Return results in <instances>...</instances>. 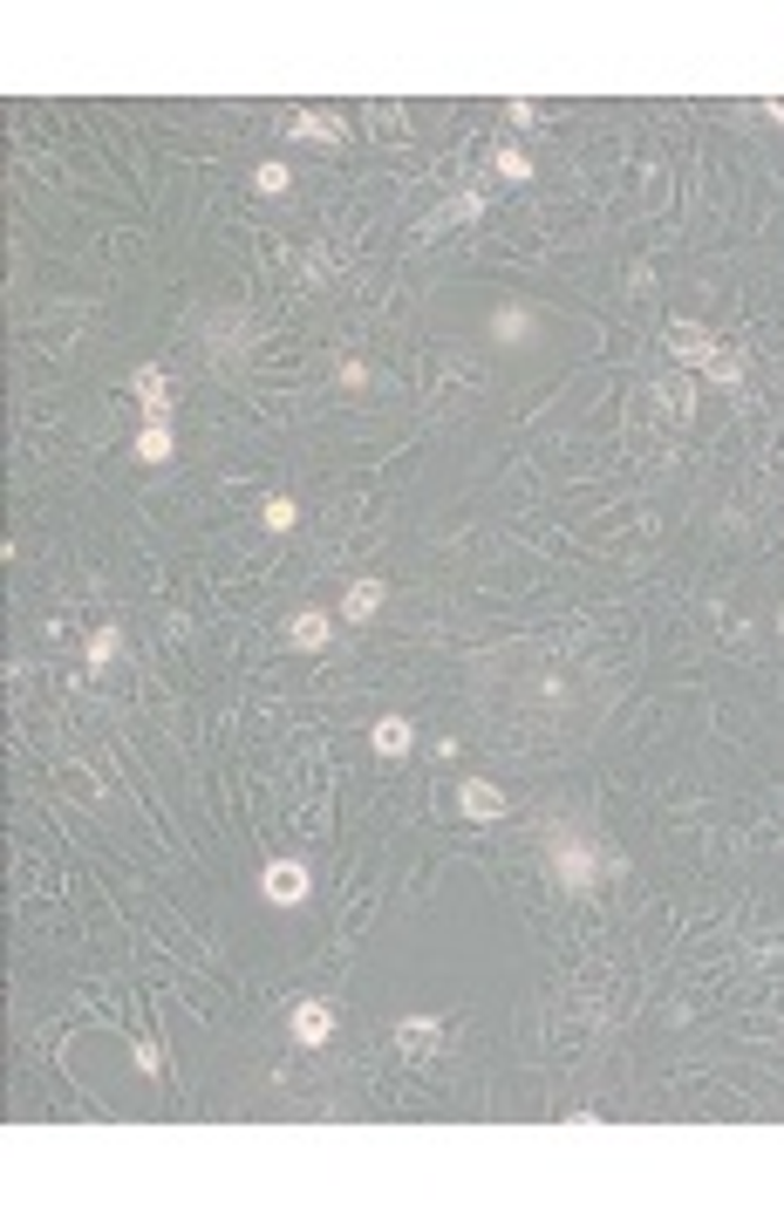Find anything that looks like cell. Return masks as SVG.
Here are the masks:
<instances>
[{"instance_id":"obj_1","label":"cell","mask_w":784,"mask_h":1227,"mask_svg":"<svg viewBox=\"0 0 784 1227\" xmlns=\"http://www.w3.org/2000/svg\"><path fill=\"white\" fill-rule=\"evenodd\" d=\"M546 866H552V880H560L567 893H594V887H600V853H594L580 832H560V839H552V846H546Z\"/></svg>"},{"instance_id":"obj_18","label":"cell","mask_w":784,"mask_h":1227,"mask_svg":"<svg viewBox=\"0 0 784 1227\" xmlns=\"http://www.w3.org/2000/svg\"><path fill=\"white\" fill-rule=\"evenodd\" d=\"M498 177H512V185H525V177H533V158L505 144V150H498Z\"/></svg>"},{"instance_id":"obj_16","label":"cell","mask_w":784,"mask_h":1227,"mask_svg":"<svg viewBox=\"0 0 784 1227\" xmlns=\"http://www.w3.org/2000/svg\"><path fill=\"white\" fill-rule=\"evenodd\" d=\"M710 382H723V389H737V382H744V355H737V348H717V362H710Z\"/></svg>"},{"instance_id":"obj_19","label":"cell","mask_w":784,"mask_h":1227,"mask_svg":"<svg viewBox=\"0 0 784 1227\" xmlns=\"http://www.w3.org/2000/svg\"><path fill=\"white\" fill-rule=\"evenodd\" d=\"M655 396H662V402L675 409V417H689V409H696V389H689V382H662Z\"/></svg>"},{"instance_id":"obj_4","label":"cell","mask_w":784,"mask_h":1227,"mask_svg":"<svg viewBox=\"0 0 784 1227\" xmlns=\"http://www.w3.org/2000/svg\"><path fill=\"white\" fill-rule=\"evenodd\" d=\"M287 1030H294V1043H300V1051H321V1043L335 1037V1009H327V1003H314V995H308V1003H294Z\"/></svg>"},{"instance_id":"obj_13","label":"cell","mask_w":784,"mask_h":1227,"mask_svg":"<svg viewBox=\"0 0 784 1227\" xmlns=\"http://www.w3.org/2000/svg\"><path fill=\"white\" fill-rule=\"evenodd\" d=\"M130 450H137V464H164L171 457V423H144V437Z\"/></svg>"},{"instance_id":"obj_3","label":"cell","mask_w":784,"mask_h":1227,"mask_svg":"<svg viewBox=\"0 0 784 1227\" xmlns=\"http://www.w3.org/2000/svg\"><path fill=\"white\" fill-rule=\"evenodd\" d=\"M308 866H300V859H273L266 866V873H260V893H266V901L273 907H300V901H308Z\"/></svg>"},{"instance_id":"obj_6","label":"cell","mask_w":784,"mask_h":1227,"mask_svg":"<svg viewBox=\"0 0 784 1227\" xmlns=\"http://www.w3.org/2000/svg\"><path fill=\"white\" fill-rule=\"evenodd\" d=\"M458 805L477 818V826H491V818H505V791H498L491 778H464V784H458Z\"/></svg>"},{"instance_id":"obj_5","label":"cell","mask_w":784,"mask_h":1227,"mask_svg":"<svg viewBox=\"0 0 784 1227\" xmlns=\"http://www.w3.org/2000/svg\"><path fill=\"white\" fill-rule=\"evenodd\" d=\"M477 212H485V198H477V191H458V198H444L437 212L416 225V239H437V233H450V225H471Z\"/></svg>"},{"instance_id":"obj_21","label":"cell","mask_w":784,"mask_h":1227,"mask_svg":"<svg viewBox=\"0 0 784 1227\" xmlns=\"http://www.w3.org/2000/svg\"><path fill=\"white\" fill-rule=\"evenodd\" d=\"M341 389H369V369L362 362H341Z\"/></svg>"},{"instance_id":"obj_7","label":"cell","mask_w":784,"mask_h":1227,"mask_svg":"<svg viewBox=\"0 0 784 1227\" xmlns=\"http://www.w3.org/2000/svg\"><path fill=\"white\" fill-rule=\"evenodd\" d=\"M130 396L144 402L150 423H171V389H164V369H137L130 375Z\"/></svg>"},{"instance_id":"obj_2","label":"cell","mask_w":784,"mask_h":1227,"mask_svg":"<svg viewBox=\"0 0 784 1227\" xmlns=\"http://www.w3.org/2000/svg\"><path fill=\"white\" fill-rule=\"evenodd\" d=\"M669 355L682 369H710L717 362V335L702 321H669Z\"/></svg>"},{"instance_id":"obj_11","label":"cell","mask_w":784,"mask_h":1227,"mask_svg":"<svg viewBox=\"0 0 784 1227\" xmlns=\"http://www.w3.org/2000/svg\"><path fill=\"white\" fill-rule=\"evenodd\" d=\"M383 600H389L383 580H356V586L341 594V614H348V621H375V607H383Z\"/></svg>"},{"instance_id":"obj_17","label":"cell","mask_w":784,"mask_h":1227,"mask_svg":"<svg viewBox=\"0 0 784 1227\" xmlns=\"http://www.w3.org/2000/svg\"><path fill=\"white\" fill-rule=\"evenodd\" d=\"M260 519H266V532H294L300 505H294V498H266V505H260Z\"/></svg>"},{"instance_id":"obj_14","label":"cell","mask_w":784,"mask_h":1227,"mask_svg":"<svg viewBox=\"0 0 784 1227\" xmlns=\"http://www.w3.org/2000/svg\"><path fill=\"white\" fill-rule=\"evenodd\" d=\"M252 185H260V191H266V198H281V191H287V185H294V171H287V164H281V158H266V164H260V171H252Z\"/></svg>"},{"instance_id":"obj_22","label":"cell","mask_w":784,"mask_h":1227,"mask_svg":"<svg viewBox=\"0 0 784 1227\" xmlns=\"http://www.w3.org/2000/svg\"><path fill=\"white\" fill-rule=\"evenodd\" d=\"M764 116H771V123H784V96H777V102H764Z\"/></svg>"},{"instance_id":"obj_20","label":"cell","mask_w":784,"mask_h":1227,"mask_svg":"<svg viewBox=\"0 0 784 1227\" xmlns=\"http://www.w3.org/2000/svg\"><path fill=\"white\" fill-rule=\"evenodd\" d=\"M137 1070H144V1078H158V1070H164V1051H158V1043H137Z\"/></svg>"},{"instance_id":"obj_8","label":"cell","mask_w":784,"mask_h":1227,"mask_svg":"<svg viewBox=\"0 0 784 1227\" xmlns=\"http://www.w3.org/2000/svg\"><path fill=\"white\" fill-rule=\"evenodd\" d=\"M369 744H375V757H410V751H416V730L402 723V716H375Z\"/></svg>"},{"instance_id":"obj_15","label":"cell","mask_w":784,"mask_h":1227,"mask_svg":"<svg viewBox=\"0 0 784 1227\" xmlns=\"http://www.w3.org/2000/svg\"><path fill=\"white\" fill-rule=\"evenodd\" d=\"M116 648H123V634H116V628H96V634H89V669H110Z\"/></svg>"},{"instance_id":"obj_10","label":"cell","mask_w":784,"mask_h":1227,"mask_svg":"<svg viewBox=\"0 0 784 1227\" xmlns=\"http://www.w3.org/2000/svg\"><path fill=\"white\" fill-rule=\"evenodd\" d=\"M437 1037H444L437 1016H402V1023H396V1043H402L410 1057H430V1051H437Z\"/></svg>"},{"instance_id":"obj_12","label":"cell","mask_w":784,"mask_h":1227,"mask_svg":"<svg viewBox=\"0 0 784 1227\" xmlns=\"http://www.w3.org/2000/svg\"><path fill=\"white\" fill-rule=\"evenodd\" d=\"M327 634H335V621H327V614H314V607L287 621V642H294V648H308V655H314V648H327Z\"/></svg>"},{"instance_id":"obj_9","label":"cell","mask_w":784,"mask_h":1227,"mask_svg":"<svg viewBox=\"0 0 784 1227\" xmlns=\"http://www.w3.org/2000/svg\"><path fill=\"white\" fill-rule=\"evenodd\" d=\"M287 137H300V144H341V137H348V123H335V116H321V110H294V123H287Z\"/></svg>"},{"instance_id":"obj_23","label":"cell","mask_w":784,"mask_h":1227,"mask_svg":"<svg viewBox=\"0 0 784 1227\" xmlns=\"http://www.w3.org/2000/svg\"><path fill=\"white\" fill-rule=\"evenodd\" d=\"M777 628H784V614H777Z\"/></svg>"}]
</instances>
